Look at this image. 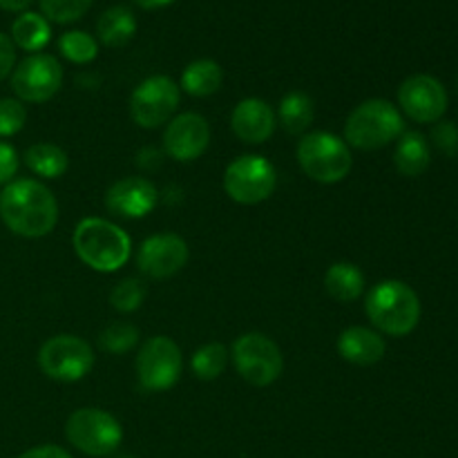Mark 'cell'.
Segmentation results:
<instances>
[{"label": "cell", "instance_id": "37", "mask_svg": "<svg viewBox=\"0 0 458 458\" xmlns=\"http://www.w3.org/2000/svg\"><path fill=\"white\" fill-rule=\"evenodd\" d=\"M132 3L139 4L141 9H148V12H152V9L168 7V4H173L174 0H132Z\"/></svg>", "mask_w": 458, "mask_h": 458}, {"label": "cell", "instance_id": "12", "mask_svg": "<svg viewBox=\"0 0 458 458\" xmlns=\"http://www.w3.org/2000/svg\"><path fill=\"white\" fill-rule=\"evenodd\" d=\"M12 89L22 103H47L63 85V65L52 54H30L12 72Z\"/></svg>", "mask_w": 458, "mask_h": 458}, {"label": "cell", "instance_id": "11", "mask_svg": "<svg viewBox=\"0 0 458 458\" xmlns=\"http://www.w3.org/2000/svg\"><path fill=\"white\" fill-rule=\"evenodd\" d=\"M182 101V89L170 76L155 74L132 89L130 97V116L139 128L155 130L168 123Z\"/></svg>", "mask_w": 458, "mask_h": 458}, {"label": "cell", "instance_id": "21", "mask_svg": "<svg viewBox=\"0 0 458 458\" xmlns=\"http://www.w3.org/2000/svg\"><path fill=\"white\" fill-rule=\"evenodd\" d=\"M224 83V70L217 61L213 58H197V61L188 63L186 70L182 72V83L179 89L195 98L213 97L219 92Z\"/></svg>", "mask_w": 458, "mask_h": 458}, {"label": "cell", "instance_id": "28", "mask_svg": "<svg viewBox=\"0 0 458 458\" xmlns=\"http://www.w3.org/2000/svg\"><path fill=\"white\" fill-rule=\"evenodd\" d=\"M139 338H141V331L132 325V322H112L106 329L98 334V347L106 353H112V356H119V353L132 352L139 344Z\"/></svg>", "mask_w": 458, "mask_h": 458}, {"label": "cell", "instance_id": "16", "mask_svg": "<svg viewBox=\"0 0 458 458\" xmlns=\"http://www.w3.org/2000/svg\"><path fill=\"white\" fill-rule=\"evenodd\" d=\"M157 204H159V191L146 177L119 179L106 192V208L121 219L146 217Z\"/></svg>", "mask_w": 458, "mask_h": 458}, {"label": "cell", "instance_id": "2", "mask_svg": "<svg viewBox=\"0 0 458 458\" xmlns=\"http://www.w3.org/2000/svg\"><path fill=\"white\" fill-rule=\"evenodd\" d=\"M76 255L85 267L97 273H114L132 255V240L114 222L103 217H85L72 235Z\"/></svg>", "mask_w": 458, "mask_h": 458}, {"label": "cell", "instance_id": "32", "mask_svg": "<svg viewBox=\"0 0 458 458\" xmlns=\"http://www.w3.org/2000/svg\"><path fill=\"white\" fill-rule=\"evenodd\" d=\"M429 139L438 152H443L450 159L458 157V125L454 121H437Z\"/></svg>", "mask_w": 458, "mask_h": 458}, {"label": "cell", "instance_id": "9", "mask_svg": "<svg viewBox=\"0 0 458 458\" xmlns=\"http://www.w3.org/2000/svg\"><path fill=\"white\" fill-rule=\"evenodd\" d=\"M277 170L267 157L242 155L224 173V191L242 206H258L276 192Z\"/></svg>", "mask_w": 458, "mask_h": 458}, {"label": "cell", "instance_id": "29", "mask_svg": "<svg viewBox=\"0 0 458 458\" xmlns=\"http://www.w3.org/2000/svg\"><path fill=\"white\" fill-rule=\"evenodd\" d=\"M146 295V282L139 277H125V280L116 282L114 289L110 291V304L119 313H134L143 307Z\"/></svg>", "mask_w": 458, "mask_h": 458}, {"label": "cell", "instance_id": "38", "mask_svg": "<svg viewBox=\"0 0 458 458\" xmlns=\"http://www.w3.org/2000/svg\"><path fill=\"white\" fill-rule=\"evenodd\" d=\"M116 458H134V456H130V454H121V456H116Z\"/></svg>", "mask_w": 458, "mask_h": 458}, {"label": "cell", "instance_id": "27", "mask_svg": "<svg viewBox=\"0 0 458 458\" xmlns=\"http://www.w3.org/2000/svg\"><path fill=\"white\" fill-rule=\"evenodd\" d=\"M58 52L74 65H88L98 56V40L92 34L81 30L65 31L58 38Z\"/></svg>", "mask_w": 458, "mask_h": 458}, {"label": "cell", "instance_id": "25", "mask_svg": "<svg viewBox=\"0 0 458 458\" xmlns=\"http://www.w3.org/2000/svg\"><path fill=\"white\" fill-rule=\"evenodd\" d=\"M276 116L289 134H304L316 121V103L307 92L293 89L282 97Z\"/></svg>", "mask_w": 458, "mask_h": 458}, {"label": "cell", "instance_id": "24", "mask_svg": "<svg viewBox=\"0 0 458 458\" xmlns=\"http://www.w3.org/2000/svg\"><path fill=\"white\" fill-rule=\"evenodd\" d=\"M12 40L22 52L40 54V49L47 47L52 40V27L43 13L22 12L12 22Z\"/></svg>", "mask_w": 458, "mask_h": 458}, {"label": "cell", "instance_id": "35", "mask_svg": "<svg viewBox=\"0 0 458 458\" xmlns=\"http://www.w3.org/2000/svg\"><path fill=\"white\" fill-rule=\"evenodd\" d=\"M16 458H72V454H67V450H63L61 445H38L22 452Z\"/></svg>", "mask_w": 458, "mask_h": 458}, {"label": "cell", "instance_id": "30", "mask_svg": "<svg viewBox=\"0 0 458 458\" xmlns=\"http://www.w3.org/2000/svg\"><path fill=\"white\" fill-rule=\"evenodd\" d=\"M92 7V0H40V13L49 22L70 25L81 21Z\"/></svg>", "mask_w": 458, "mask_h": 458}, {"label": "cell", "instance_id": "15", "mask_svg": "<svg viewBox=\"0 0 458 458\" xmlns=\"http://www.w3.org/2000/svg\"><path fill=\"white\" fill-rule=\"evenodd\" d=\"M210 123L197 112L173 116L164 132V152L179 164L195 161L208 150Z\"/></svg>", "mask_w": 458, "mask_h": 458}, {"label": "cell", "instance_id": "17", "mask_svg": "<svg viewBox=\"0 0 458 458\" xmlns=\"http://www.w3.org/2000/svg\"><path fill=\"white\" fill-rule=\"evenodd\" d=\"M276 110L258 97L242 98L231 114L233 132L242 143H249V146H259V143L268 141L276 132Z\"/></svg>", "mask_w": 458, "mask_h": 458}, {"label": "cell", "instance_id": "34", "mask_svg": "<svg viewBox=\"0 0 458 458\" xmlns=\"http://www.w3.org/2000/svg\"><path fill=\"white\" fill-rule=\"evenodd\" d=\"M16 67V45H13L12 36L0 31V81L9 79Z\"/></svg>", "mask_w": 458, "mask_h": 458}, {"label": "cell", "instance_id": "4", "mask_svg": "<svg viewBox=\"0 0 458 458\" xmlns=\"http://www.w3.org/2000/svg\"><path fill=\"white\" fill-rule=\"evenodd\" d=\"M405 132L403 112L387 98H367L344 121V141L356 150H380Z\"/></svg>", "mask_w": 458, "mask_h": 458}, {"label": "cell", "instance_id": "26", "mask_svg": "<svg viewBox=\"0 0 458 458\" xmlns=\"http://www.w3.org/2000/svg\"><path fill=\"white\" fill-rule=\"evenodd\" d=\"M228 358H231V353H228L226 344L206 343V344H201L195 353H192L191 369L197 378L208 380L210 383V380H217L219 376L226 371Z\"/></svg>", "mask_w": 458, "mask_h": 458}, {"label": "cell", "instance_id": "19", "mask_svg": "<svg viewBox=\"0 0 458 458\" xmlns=\"http://www.w3.org/2000/svg\"><path fill=\"white\" fill-rule=\"evenodd\" d=\"M432 164V146L428 137L416 130L403 132L394 150V165L403 177H420Z\"/></svg>", "mask_w": 458, "mask_h": 458}, {"label": "cell", "instance_id": "22", "mask_svg": "<svg viewBox=\"0 0 458 458\" xmlns=\"http://www.w3.org/2000/svg\"><path fill=\"white\" fill-rule=\"evenodd\" d=\"M365 273L353 262H335L325 273V289L335 302H353L365 293Z\"/></svg>", "mask_w": 458, "mask_h": 458}, {"label": "cell", "instance_id": "1", "mask_svg": "<svg viewBox=\"0 0 458 458\" xmlns=\"http://www.w3.org/2000/svg\"><path fill=\"white\" fill-rule=\"evenodd\" d=\"M0 219L18 237L40 240L58 224V201L36 179H13L0 192Z\"/></svg>", "mask_w": 458, "mask_h": 458}, {"label": "cell", "instance_id": "33", "mask_svg": "<svg viewBox=\"0 0 458 458\" xmlns=\"http://www.w3.org/2000/svg\"><path fill=\"white\" fill-rule=\"evenodd\" d=\"M18 168H21V157H18L16 148L0 139V186H7L9 182H13Z\"/></svg>", "mask_w": 458, "mask_h": 458}, {"label": "cell", "instance_id": "10", "mask_svg": "<svg viewBox=\"0 0 458 458\" xmlns=\"http://www.w3.org/2000/svg\"><path fill=\"white\" fill-rule=\"evenodd\" d=\"M38 367L47 378L76 383L94 367V349L74 334H58L38 349Z\"/></svg>", "mask_w": 458, "mask_h": 458}, {"label": "cell", "instance_id": "8", "mask_svg": "<svg viewBox=\"0 0 458 458\" xmlns=\"http://www.w3.org/2000/svg\"><path fill=\"white\" fill-rule=\"evenodd\" d=\"M137 380L143 392H168L179 383L183 371V356L179 344L168 335H152L139 349Z\"/></svg>", "mask_w": 458, "mask_h": 458}, {"label": "cell", "instance_id": "18", "mask_svg": "<svg viewBox=\"0 0 458 458\" xmlns=\"http://www.w3.org/2000/svg\"><path fill=\"white\" fill-rule=\"evenodd\" d=\"M335 347H338L343 360L358 367L376 365V362L383 360L385 352H387L383 335L378 331L369 329V327H349V329H344L338 335Z\"/></svg>", "mask_w": 458, "mask_h": 458}, {"label": "cell", "instance_id": "13", "mask_svg": "<svg viewBox=\"0 0 458 458\" xmlns=\"http://www.w3.org/2000/svg\"><path fill=\"white\" fill-rule=\"evenodd\" d=\"M191 250L183 237L174 233H159L141 242L137 253V267L150 280H168L188 264Z\"/></svg>", "mask_w": 458, "mask_h": 458}, {"label": "cell", "instance_id": "23", "mask_svg": "<svg viewBox=\"0 0 458 458\" xmlns=\"http://www.w3.org/2000/svg\"><path fill=\"white\" fill-rule=\"evenodd\" d=\"M22 164L43 179H61L70 168V157L56 143H34L22 155Z\"/></svg>", "mask_w": 458, "mask_h": 458}, {"label": "cell", "instance_id": "7", "mask_svg": "<svg viewBox=\"0 0 458 458\" xmlns=\"http://www.w3.org/2000/svg\"><path fill=\"white\" fill-rule=\"evenodd\" d=\"M65 437L79 452L101 458L119 450L123 441V428L110 411L98 410V407H83L67 419Z\"/></svg>", "mask_w": 458, "mask_h": 458}, {"label": "cell", "instance_id": "3", "mask_svg": "<svg viewBox=\"0 0 458 458\" xmlns=\"http://www.w3.org/2000/svg\"><path fill=\"white\" fill-rule=\"evenodd\" d=\"M365 313L380 334L403 338L420 322V300L410 284L383 280L367 293Z\"/></svg>", "mask_w": 458, "mask_h": 458}, {"label": "cell", "instance_id": "5", "mask_svg": "<svg viewBox=\"0 0 458 458\" xmlns=\"http://www.w3.org/2000/svg\"><path fill=\"white\" fill-rule=\"evenodd\" d=\"M295 155L302 173L318 183H340L353 168L352 148L344 139L327 130L304 134Z\"/></svg>", "mask_w": 458, "mask_h": 458}, {"label": "cell", "instance_id": "14", "mask_svg": "<svg viewBox=\"0 0 458 458\" xmlns=\"http://www.w3.org/2000/svg\"><path fill=\"white\" fill-rule=\"evenodd\" d=\"M398 106L416 123H437L447 112V92L434 76L414 74L398 88Z\"/></svg>", "mask_w": 458, "mask_h": 458}, {"label": "cell", "instance_id": "20", "mask_svg": "<svg viewBox=\"0 0 458 458\" xmlns=\"http://www.w3.org/2000/svg\"><path fill=\"white\" fill-rule=\"evenodd\" d=\"M137 34V18L123 4L106 9L97 21V40L110 49L125 47Z\"/></svg>", "mask_w": 458, "mask_h": 458}, {"label": "cell", "instance_id": "36", "mask_svg": "<svg viewBox=\"0 0 458 458\" xmlns=\"http://www.w3.org/2000/svg\"><path fill=\"white\" fill-rule=\"evenodd\" d=\"M34 3V0H0V9L4 12H27V7Z\"/></svg>", "mask_w": 458, "mask_h": 458}, {"label": "cell", "instance_id": "31", "mask_svg": "<svg viewBox=\"0 0 458 458\" xmlns=\"http://www.w3.org/2000/svg\"><path fill=\"white\" fill-rule=\"evenodd\" d=\"M27 123V107L25 103L18 101L16 97L0 98V139L13 137L21 132Z\"/></svg>", "mask_w": 458, "mask_h": 458}, {"label": "cell", "instance_id": "6", "mask_svg": "<svg viewBox=\"0 0 458 458\" xmlns=\"http://www.w3.org/2000/svg\"><path fill=\"white\" fill-rule=\"evenodd\" d=\"M231 360L237 374L253 387H268L276 383L284 371V356L276 340L259 331L242 334L233 343Z\"/></svg>", "mask_w": 458, "mask_h": 458}]
</instances>
